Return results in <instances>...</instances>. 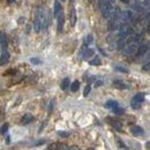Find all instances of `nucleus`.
<instances>
[{
    "label": "nucleus",
    "instance_id": "nucleus-1",
    "mask_svg": "<svg viewBox=\"0 0 150 150\" xmlns=\"http://www.w3.org/2000/svg\"><path fill=\"white\" fill-rule=\"evenodd\" d=\"M43 7L39 6L37 8V13H36V16H35V21H34V29L36 33H39L40 29H42V21H40V18H42V12H43Z\"/></svg>",
    "mask_w": 150,
    "mask_h": 150
},
{
    "label": "nucleus",
    "instance_id": "nucleus-2",
    "mask_svg": "<svg viewBox=\"0 0 150 150\" xmlns=\"http://www.w3.org/2000/svg\"><path fill=\"white\" fill-rule=\"evenodd\" d=\"M148 50H149V45L148 44H142V45H139V47H137V51H136V56H143L144 53H147L148 52Z\"/></svg>",
    "mask_w": 150,
    "mask_h": 150
},
{
    "label": "nucleus",
    "instance_id": "nucleus-3",
    "mask_svg": "<svg viewBox=\"0 0 150 150\" xmlns=\"http://www.w3.org/2000/svg\"><path fill=\"white\" fill-rule=\"evenodd\" d=\"M58 18V33H62V29H64V13H62V11L59 13V15L57 16Z\"/></svg>",
    "mask_w": 150,
    "mask_h": 150
},
{
    "label": "nucleus",
    "instance_id": "nucleus-4",
    "mask_svg": "<svg viewBox=\"0 0 150 150\" xmlns=\"http://www.w3.org/2000/svg\"><path fill=\"white\" fill-rule=\"evenodd\" d=\"M95 51L93 49H83L82 51H81V57L83 58V59H89V58H91V57L94 56Z\"/></svg>",
    "mask_w": 150,
    "mask_h": 150
},
{
    "label": "nucleus",
    "instance_id": "nucleus-5",
    "mask_svg": "<svg viewBox=\"0 0 150 150\" xmlns=\"http://www.w3.org/2000/svg\"><path fill=\"white\" fill-rule=\"evenodd\" d=\"M131 132H132V134H134L135 136H142V135L144 134L143 128H142V127H140V126H132Z\"/></svg>",
    "mask_w": 150,
    "mask_h": 150
},
{
    "label": "nucleus",
    "instance_id": "nucleus-6",
    "mask_svg": "<svg viewBox=\"0 0 150 150\" xmlns=\"http://www.w3.org/2000/svg\"><path fill=\"white\" fill-rule=\"evenodd\" d=\"M33 120H34L33 114L27 113V114H24V115L22 117V119H21V125H28V124H30Z\"/></svg>",
    "mask_w": 150,
    "mask_h": 150
},
{
    "label": "nucleus",
    "instance_id": "nucleus-7",
    "mask_svg": "<svg viewBox=\"0 0 150 150\" xmlns=\"http://www.w3.org/2000/svg\"><path fill=\"white\" fill-rule=\"evenodd\" d=\"M0 46L4 51H7L8 43H7V37H6L5 34H0Z\"/></svg>",
    "mask_w": 150,
    "mask_h": 150
},
{
    "label": "nucleus",
    "instance_id": "nucleus-8",
    "mask_svg": "<svg viewBox=\"0 0 150 150\" xmlns=\"http://www.w3.org/2000/svg\"><path fill=\"white\" fill-rule=\"evenodd\" d=\"M144 99H146V95L143 94V93H139V94H136L135 96H134L133 102L139 103V104H142V103L144 102Z\"/></svg>",
    "mask_w": 150,
    "mask_h": 150
},
{
    "label": "nucleus",
    "instance_id": "nucleus-9",
    "mask_svg": "<svg viewBox=\"0 0 150 150\" xmlns=\"http://www.w3.org/2000/svg\"><path fill=\"white\" fill-rule=\"evenodd\" d=\"M61 11H62V8H61V5H60V2H59L58 0H56V1H54V7H53V15H54V16L57 18Z\"/></svg>",
    "mask_w": 150,
    "mask_h": 150
},
{
    "label": "nucleus",
    "instance_id": "nucleus-10",
    "mask_svg": "<svg viewBox=\"0 0 150 150\" xmlns=\"http://www.w3.org/2000/svg\"><path fill=\"white\" fill-rule=\"evenodd\" d=\"M109 121H110V124L112 125L113 127L115 128V129H121V127H122V125H121V122L120 121H117V120H113V119H111V118H109Z\"/></svg>",
    "mask_w": 150,
    "mask_h": 150
},
{
    "label": "nucleus",
    "instance_id": "nucleus-11",
    "mask_svg": "<svg viewBox=\"0 0 150 150\" xmlns=\"http://www.w3.org/2000/svg\"><path fill=\"white\" fill-rule=\"evenodd\" d=\"M113 84H114L118 89H126V88H128V87H127L122 81H120V80H115V81L113 82Z\"/></svg>",
    "mask_w": 150,
    "mask_h": 150
},
{
    "label": "nucleus",
    "instance_id": "nucleus-12",
    "mask_svg": "<svg viewBox=\"0 0 150 150\" xmlns=\"http://www.w3.org/2000/svg\"><path fill=\"white\" fill-rule=\"evenodd\" d=\"M8 59H9V53H8L7 51H4L1 57H0V65H2L4 62L8 61Z\"/></svg>",
    "mask_w": 150,
    "mask_h": 150
},
{
    "label": "nucleus",
    "instance_id": "nucleus-13",
    "mask_svg": "<svg viewBox=\"0 0 150 150\" xmlns=\"http://www.w3.org/2000/svg\"><path fill=\"white\" fill-rule=\"evenodd\" d=\"M69 84H71L69 79H68V77H65V79L62 80V82H61V89H62V90H66V89L69 87Z\"/></svg>",
    "mask_w": 150,
    "mask_h": 150
},
{
    "label": "nucleus",
    "instance_id": "nucleus-14",
    "mask_svg": "<svg viewBox=\"0 0 150 150\" xmlns=\"http://www.w3.org/2000/svg\"><path fill=\"white\" fill-rule=\"evenodd\" d=\"M106 108H109V109H114V108H117V106H119V104H118V102L117 100H108L106 102Z\"/></svg>",
    "mask_w": 150,
    "mask_h": 150
},
{
    "label": "nucleus",
    "instance_id": "nucleus-15",
    "mask_svg": "<svg viewBox=\"0 0 150 150\" xmlns=\"http://www.w3.org/2000/svg\"><path fill=\"white\" fill-rule=\"evenodd\" d=\"M80 89V82L79 81H74L72 84H71V90L73 91V93H75V91H77Z\"/></svg>",
    "mask_w": 150,
    "mask_h": 150
},
{
    "label": "nucleus",
    "instance_id": "nucleus-16",
    "mask_svg": "<svg viewBox=\"0 0 150 150\" xmlns=\"http://www.w3.org/2000/svg\"><path fill=\"white\" fill-rule=\"evenodd\" d=\"M71 24H72V27H74L75 24H76V13H75V9H73L72 13H71Z\"/></svg>",
    "mask_w": 150,
    "mask_h": 150
},
{
    "label": "nucleus",
    "instance_id": "nucleus-17",
    "mask_svg": "<svg viewBox=\"0 0 150 150\" xmlns=\"http://www.w3.org/2000/svg\"><path fill=\"white\" fill-rule=\"evenodd\" d=\"M89 64H90V65H93V66H98V65H100L102 62H100V59H99L98 57H96V58H94L93 60H90V61H89Z\"/></svg>",
    "mask_w": 150,
    "mask_h": 150
},
{
    "label": "nucleus",
    "instance_id": "nucleus-18",
    "mask_svg": "<svg viewBox=\"0 0 150 150\" xmlns=\"http://www.w3.org/2000/svg\"><path fill=\"white\" fill-rule=\"evenodd\" d=\"M112 110H113V112L115 113V114H118V115H121V114L125 113V110H124L122 108H119V106L114 108V109H112Z\"/></svg>",
    "mask_w": 150,
    "mask_h": 150
},
{
    "label": "nucleus",
    "instance_id": "nucleus-19",
    "mask_svg": "<svg viewBox=\"0 0 150 150\" xmlns=\"http://www.w3.org/2000/svg\"><path fill=\"white\" fill-rule=\"evenodd\" d=\"M117 142L119 143V147H120V149L121 150H129V148H128V147H127V146H126V144H125L120 139H117Z\"/></svg>",
    "mask_w": 150,
    "mask_h": 150
},
{
    "label": "nucleus",
    "instance_id": "nucleus-20",
    "mask_svg": "<svg viewBox=\"0 0 150 150\" xmlns=\"http://www.w3.org/2000/svg\"><path fill=\"white\" fill-rule=\"evenodd\" d=\"M58 150H77V148L76 147H67L65 144H60Z\"/></svg>",
    "mask_w": 150,
    "mask_h": 150
},
{
    "label": "nucleus",
    "instance_id": "nucleus-21",
    "mask_svg": "<svg viewBox=\"0 0 150 150\" xmlns=\"http://www.w3.org/2000/svg\"><path fill=\"white\" fill-rule=\"evenodd\" d=\"M59 146H60V144H58V143H53V144L49 146V147L46 148V150H58Z\"/></svg>",
    "mask_w": 150,
    "mask_h": 150
},
{
    "label": "nucleus",
    "instance_id": "nucleus-22",
    "mask_svg": "<svg viewBox=\"0 0 150 150\" xmlns=\"http://www.w3.org/2000/svg\"><path fill=\"white\" fill-rule=\"evenodd\" d=\"M90 90H91V87L90 86H87L86 88H84V91H83V96H88L89 93H90Z\"/></svg>",
    "mask_w": 150,
    "mask_h": 150
},
{
    "label": "nucleus",
    "instance_id": "nucleus-23",
    "mask_svg": "<svg viewBox=\"0 0 150 150\" xmlns=\"http://www.w3.org/2000/svg\"><path fill=\"white\" fill-rule=\"evenodd\" d=\"M131 105H132V108H133V109H135V110H137V109H140V108H141V104L135 103V102H133V100H132Z\"/></svg>",
    "mask_w": 150,
    "mask_h": 150
},
{
    "label": "nucleus",
    "instance_id": "nucleus-24",
    "mask_svg": "<svg viewBox=\"0 0 150 150\" xmlns=\"http://www.w3.org/2000/svg\"><path fill=\"white\" fill-rule=\"evenodd\" d=\"M115 69L119 71V72H121V73H127V72H128L126 68H124V67H121V66H115Z\"/></svg>",
    "mask_w": 150,
    "mask_h": 150
},
{
    "label": "nucleus",
    "instance_id": "nucleus-25",
    "mask_svg": "<svg viewBox=\"0 0 150 150\" xmlns=\"http://www.w3.org/2000/svg\"><path fill=\"white\" fill-rule=\"evenodd\" d=\"M30 62L34 64V65H39L40 64V60L37 59V58H33V59H30Z\"/></svg>",
    "mask_w": 150,
    "mask_h": 150
},
{
    "label": "nucleus",
    "instance_id": "nucleus-26",
    "mask_svg": "<svg viewBox=\"0 0 150 150\" xmlns=\"http://www.w3.org/2000/svg\"><path fill=\"white\" fill-rule=\"evenodd\" d=\"M58 135H60L62 137H67V136H69V133L68 132H58Z\"/></svg>",
    "mask_w": 150,
    "mask_h": 150
},
{
    "label": "nucleus",
    "instance_id": "nucleus-27",
    "mask_svg": "<svg viewBox=\"0 0 150 150\" xmlns=\"http://www.w3.org/2000/svg\"><path fill=\"white\" fill-rule=\"evenodd\" d=\"M93 42H94L93 35H88V36H87V43H88V44H93Z\"/></svg>",
    "mask_w": 150,
    "mask_h": 150
},
{
    "label": "nucleus",
    "instance_id": "nucleus-28",
    "mask_svg": "<svg viewBox=\"0 0 150 150\" xmlns=\"http://www.w3.org/2000/svg\"><path fill=\"white\" fill-rule=\"evenodd\" d=\"M7 131H8V124H5V125L2 126V128H1V133H2V134H6Z\"/></svg>",
    "mask_w": 150,
    "mask_h": 150
},
{
    "label": "nucleus",
    "instance_id": "nucleus-29",
    "mask_svg": "<svg viewBox=\"0 0 150 150\" xmlns=\"http://www.w3.org/2000/svg\"><path fill=\"white\" fill-rule=\"evenodd\" d=\"M149 68H150V62H149V61H148V62H147V64H146V65L143 66V71H146V72H148V71H149Z\"/></svg>",
    "mask_w": 150,
    "mask_h": 150
},
{
    "label": "nucleus",
    "instance_id": "nucleus-30",
    "mask_svg": "<svg viewBox=\"0 0 150 150\" xmlns=\"http://www.w3.org/2000/svg\"><path fill=\"white\" fill-rule=\"evenodd\" d=\"M52 108H53V102H51V103H50V109H49V112H51Z\"/></svg>",
    "mask_w": 150,
    "mask_h": 150
},
{
    "label": "nucleus",
    "instance_id": "nucleus-31",
    "mask_svg": "<svg viewBox=\"0 0 150 150\" xmlns=\"http://www.w3.org/2000/svg\"><path fill=\"white\" fill-rule=\"evenodd\" d=\"M103 84V82L102 81H99V82H96V87H98V86H102Z\"/></svg>",
    "mask_w": 150,
    "mask_h": 150
},
{
    "label": "nucleus",
    "instance_id": "nucleus-32",
    "mask_svg": "<svg viewBox=\"0 0 150 150\" xmlns=\"http://www.w3.org/2000/svg\"><path fill=\"white\" fill-rule=\"evenodd\" d=\"M122 2H125V4H129V0H121Z\"/></svg>",
    "mask_w": 150,
    "mask_h": 150
},
{
    "label": "nucleus",
    "instance_id": "nucleus-33",
    "mask_svg": "<svg viewBox=\"0 0 150 150\" xmlns=\"http://www.w3.org/2000/svg\"><path fill=\"white\" fill-rule=\"evenodd\" d=\"M8 1H9V2H14L15 0H8Z\"/></svg>",
    "mask_w": 150,
    "mask_h": 150
},
{
    "label": "nucleus",
    "instance_id": "nucleus-34",
    "mask_svg": "<svg viewBox=\"0 0 150 150\" xmlns=\"http://www.w3.org/2000/svg\"><path fill=\"white\" fill-rule=\"evenodd\" d=\"M71 1H72V2H74V1H75V0H71Z\"/></svg>",
    "mask_w": 150,
    "mask_h": 150
},
{
    "label": "nucleus",
    "instance_id": "nucleus-35",
    "mask_svg": "<svg viewBox=\"0 0 150 150\" xmlns=\"http://www.w3.org/2000/svg\"><path fill=\"white\" fill-rule=\"evenodd\" d=\"M88 150H94V149H88Z\"/></svg>",
    "mask_w": 150,
    "mask_h": 150
},
{
    "label": "nucleus",
    "instance_id": "nucleus-36",
    "mask_svg": "<svg viewBox=\"0 0 150 150\" xmlns=\"http://www.w3.org/2000/svg\"><path fill=\"white\" fill-rule=\"evenodd\" d=\"M61 1H65V0H61Z\"/></svg>",
    "mask_w": 150,
    "mask_h": 150
}]
</instances>
